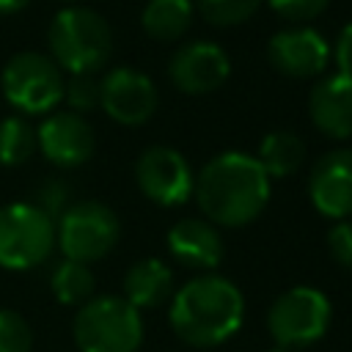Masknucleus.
Masks as SVG:
<instances>
[{
	"label": "nucleus",
	"instance_id": "12",
	"mask_svg": "<svg viewBox=\"0 0 352 352\" xmlns=\"http://www.w3.org/2000/svg\"><path fill=\"white\" fill-rule=\"evenodd\" d=\"M36 146L58 168H77L91 160L96 138L91 124L72 110L50 113L36 129Z\"/></svg>",
	"mask_w": 352,
	"mask_h": 352
},
{
	"label": "nucleus",
	"instance_id": "21",
	"mask_svg": "<svg viewBox=\"0 0 352 352\" xmlns=\"http://www.w3.org/2000/svg\"><path fill=\"white\" fill-rule=\"evenodd\" d=\"M36 148V129L22 116H8L0 121V165L16 168L28 162Z\"/></svg>",
	"mask_w": 352,
	"mask_h": 352
},
{
	"label": "nucleus",
	"instance_id": "6",
	"mask_svg": "<svg viewBox=\"0 0 352 352\" xmlns=\"http://www.w3.org/2000/svg\"><path fill=\"white\" fill-rule=\"evenodd\" d=\"M63 72L41 52H16L0 74L6 102L25 116H44L63 102Z\"/></svg>",
	"mask_w": 352,
	"mask_h": 352
},
{
	"label": "nucleus",
	"instance_id": "17",
	"mask_svg": "<svg viewBox=\"0 0 352 352\" xmlns=\"http://www.w3.org/2000/svg\"><path fill=\"white\" fill-rule=\"evenodd\" d=\"M173 294V272L160 258H140L124 275V300L140 308H157Z\"/></svg>",
	"mask_w": 352,
	"mask_h": 352
},
{
	"label": "nucleus",
	"instance_id": "23",
	"mask_svg": "<svg viewBox=\"0 0 352 352\" xmlns=\"http://www.w3.org/2000/svg\"><path fill=\"white\" fill-rule=\"evenodd\" d=\"M33 330L28 319L11 308H0V352H30Z\"/></svg>",
	"mask_w": 352,
	"mask_h": 352
},
{
	"label": "nucleus",
	"instance_id": "16",
	"mask_svg": "<svg viewBox=\"0 0 352 352\" xmlns=\"http://www.w3.org/2000/svg\"><path fill=\"white\" fill-rule=\"evenodd\" d=\"M170 256L192 270H212L223 258V236L206 217H182L168 231Z\"/></svg>",
	"mask_w": 352,
	"mask_h": 352
},
{
	"label": "nucleus",
	"instance_id": "11",
	"mask_svg": "<svg viewBox=\"0 0 352 352\" xmlns=\"http://www.w3.org/2000/svg\"><path fill=\"white\" fill-rule=\"evenodd\" d=\"M231 74V63L223 47L212 41H190L179 47L168 63V77L182 94H212Z\"/></svg>",
	"mask_w": 352,
	"mask_h": 352
},
{
	"label": "nucleus",
	"instance_id": "9",
	"mask_svg": "<svg viewBox=\"0 0 352 352\" xmlns=\"http://www.w3.org/2000/svg\"><path fill=\"white\" fill-rule=\"evenodd\" d=\"M140 192L157 206H179L192 195V168L182 151L170 146H148L135 162Z\"/></svg>",
	"mask_w": 352,
	"mask_h": 352
},
{
	"label": "nucleus",
	"instance_id": "26",
	"mask_svg": "<svg viewBox=\"0 0 352 352\" xmlns=\"http://www.w3.org/2000/svg\"><path fill=\"white\" fill-rule=\"evenodd\" d=\"M330 0H270V8L292 22H308L327 8Z\"/></svg>",
	"mask_w": 352,
	"mask_h": 352
},
{
	"label": "nucleus",
	"instance_id": "13",
	"mask_svg": "<svg viewBox=\"0 0 352 352\" xmlns=\"http://www.w3.org/2000/svg\"><path fill=\"white\" fill-rule=\"evenodd\" d=\"M308 195L319 214L330 220L352 217V148L327 151L314 162Z\"/></svg>",
	"mask_w": 352,
	"mask_h": 352
},
{
	"label": "nucleus",
	"instance_id": "24",
	"mask_svg": "<svg viewBox=\"0 0 352 352\" xmlns=\"http://www.w3.org/2000/svg\"><path fill=\"white\" fill-rule=\"evenodd\" d=\"M63 99L72 113H88L99 107V80L94 74H72L63 85Z\"/></svg>",
	"mask_w": 352,
	"mask_h": 352
},
{
	"label": "nucleus",
	"instance_id": "25",
	"mask_svg": "<svg viewBox=\"0 0 352 352\" xmlns=\"http://www.w3.org/2000/svg\"><path fill=\"white\" fill-rule=\"evenodd\" d=\"M327 250L338 267L352 272V220H338L327 231Z\"/></svg>",
	"mask_w": 352,
	"mask_h": 352
},
{
	"label": "nucleus",
	"instance_id": "8",
	"mask_svg": "<svg viewBox=\"0 0 352 352\" xmlns=\"http://www.w3.org/2000/svg\"><path fill=\"white\" fill-rule=\"evenodd\" d=\"M330 300L314 286H294L275 297L267 314V330L275 346L300 349L319 341L330 324Z\"/></svg>",
	"mask_w": 352,
	"mask_h": 352
},
{
	"label": "nucleus",
	"instance_id": "30",
	"mask_svg": "<svg viewBox=\"0 0 352 352\" xmlns=\"http://www.w3.org/2000/svg\"><path fill=\"white\" fill-rule=\"evenodd\" d=\"M270 352H292V349H283V346H272Z\"/></svg>",
	"mask_w": 352,
	"mask_h": 352
},
{
	"label": "nucleus",
	"instance_id": "29",
	"mask_svg": "<svg viewBox=\"0 0 352 352\" xmlns=\"http://www.w3.org/2000/svg\"><path fill=\"white\" fill-rule=\"evenodd\" d=\"M30 0H0V14H16L28 6Z\"/></svg>",
	"mask_w": 352,
	"mask_h": 352
},
{
	"label": "nucleus",
	"instance_id": "19",
	"mask_svg": "<svg viewBox=\"0 0 352 352\" xmlns=\"http://www.w3.org/2000/svg\"><path fill=\"white\" fill-rule=\"evenodd\" d=\"M143 30L157 41H176L192 25L190 0H148L140 14Z\"/></svg>",
	"mask_w": 352,
	"mask_h": 352
},
{
	"label": "nucleus",
	"instance_id": "15",
	"mask_svg": "<svg viewBox=\"0 0 352 352\" xmlns=\"http://www.w3.org/2000/svg\"><path fill=\"white\" fill-rule=\"evenodd\" d=\"M308 113L322 135L333 140L352 138V77L338 72L322 77L311 88Z\"/></svg>",
	"mask_w": 352,
	"mask_h": 352
},
{
	"label": "nucleus",
	"instance_id": "18",
	"mask_svg": "<svg viewBox=\"0 0 352 352\" xmlns=\"http://www.w3.org/2000/svg\"><path fill=\"white\" fill-rule=\"evenodd\" d=\"M256 160L267 170L270 179H283V176L297 173L300 165L305 162V143L300 135L289 129H275L267 138H261Z\"/></svg>",
	"mask_w": 352,
	"mask_h": 352
},
{
	"label": "nucleus",
	"instance_id": "7",
	"mask_svg": "<svg viewBox=\"0 0 352 352\" xmlns=\"http://www.w3.org/2000/svg\"><path fill=\"white\" fill-rule=\"evenodd\" d=\"M121 236V223L110 206L102 201H77L58 217L55 239L66 258L72 261H99L104 258Z\"/></svg>",
	"mask_w": 352,
	"mask_h": 352
},
{
	"label": "nucleus",
	"instance_id": "27",
	"mask_svg": "<svg viewBox=\"0 0 352 352\" xmlns=\"http://www.w3.org/2000/svg\"><path fill=\"white\" fill-rule=\"evenodd\" d=\"M66 198H69V190H66L60 182H47V184L38 190V201H36V206H38L41 212H47V214L55 220V217L63 214V209H66Z\"/></svg>",
	"mask_w": 352,
	"mask_h": 352
},
{
	"label": "nucleus",
	"instance_id": "3",
	"mask_svg": "<svg viewBox=\"0 0 352 352\" xmlns=\"http://www.w3.org/2000/svg\"><path fill=\"white\" fill-rule=\"evenodd\" d=\"M50 52L52 60L69 74H96L113 52V33L104 16L91 8L72 6L50 22Z\"/></svg>",
	"mask_w": 352,
	"mask_h": 352
},
{
	"label": "nucleus",
	"instance_id": "14",
	"mask_svg": "<svg viewBox=\"0 0 352 352\" xmlns=\"http://www.w3.org/2000/svg\"><path fill=\"white\" fill-rule=\"evenodd\" d=\"M267 58L275 72L305 80L324 72L330 60V47L314 28H286L270 38Z\"/></svg>",
	"mask_w": 352,
	"mask_h": 352
},
{
	"label": "nucleus",
	"instance_id": "4",
	"mask_svg": "<svg viewBox=\"0 0 352 352\" xmlns=\"http://www.w3.org/2000/svg\"><path fill=\"white\" fill-rule=\"evenodd\" d=\"M143 319L124 297H94L74 316V344L80 352H138Z\"/></svg>",
	"mask_w": 352,
	"mask_h": 352
},
{
	"label": "nucleus",
	"instance_id": "2",
	"mask_svg": "<svg viewBox=\"0 0 352 352\" xmlns=\"http://www.w3.org/2000/svg\"><path fill=\"white\" fill-rule=\"evenodd\" d=\"M168 319L173 333L190 346L226 344L245 319L242 292L223 275H198L170 300Z\"/></svg>",
	"mask_w": 352,
	"mask_h": 352
},
{
	"label": "nucleus",
	"instance_id": "20",
	"mask_svg": "<svg viewBox=\"0 0 352 352\" xmlns=\"http://www.w3.org/2000/svg\"><path fill=\"white\" fill-rule=\"evenodd\" d=\"M50 286H52V294H55L58 302H63V305H82V302L91 300L96 280H94V272L88 270V264L63 258L52 270Z\"/></svg>",
	"mask_w": 352,
	"mask_h": 352
},
{
	"label": "nucleus",
	"instance_id": "28",
	"mask_svg": "<svg viewBox=\"0 0 352 352\" xmlns=\"http://www.w3.org/2000/svg\"><path fill=\"white\" fill-rule=\"evenodd\" d=\"M333 60L338 66V74L352 77V22L341 28V33L333 44Z\"/></svg>",
	"mask_w": 352,
	"mask_h": 352
},
{
	"label": "nucleus",
	"instance_id": "10",
	"mask_svg": "<svg viewBox=\"0 0 352 352\" xmlns=\"http://www.w3.org/2000/svg\"><path fill=\"white\" fill-rule=\"evenodd\" d=\"M99 107L124 126L146 124L157 110V88L148 74L118 66L99 80Z\"/></svg>",
	"mask_w": 352,
	"mask_h": 352
},
{
	"label": "nucleus",
	"instance_id": "22",
	"mask_svg": "<svg viewBox=\"0 0 352 352\" xmlns=\"http://www.w3.org/2000/svg\"><path fill=\"white\" fill-rule=\"evenodd\" d=\"M261 0H198V11L217 28H234L248 22L258 11Z\"/></svg>",
	"mask_w": 352,
	"mask_h": 352
},
{
	"label": "nucleus",
	"instance_id": "1",
	"mask_svg": "<svg viewBox=\"0 0 352 352\" xmlns=\"http://www.w3.org/2000/svg\"><path fill=\"white\" fill-rule=\"evenodd\" d=\"M270 182L272 179L258 165L256 154L223 151L201 168L192 192L209 223L220 228H239L264 212L270 201Z\"/></svg>",
	"mask_w": 352,
	"mask_h": 352
},
{
	"label": "nucleus",
	"instance_id": "5",
	"mask_svg": "<svg viewBox=\"0 0 352 352\" xmlns=\"http://www.w3.org/2000/svg\"><path fill=\"white\" fill-rule=\"evenodd\" d=\"M55 248V220L36 204L14 201L0 206V267L30 270L50 258Z\"/></svg>",
	"mask_w": 352,
	"mask_h": 352
}]
</instances>
